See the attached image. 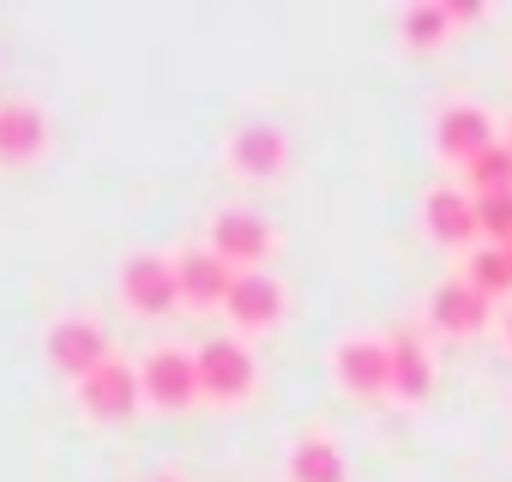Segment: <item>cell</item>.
I'll use <instances>...</instances> for the list:
<instances>
[{
  "label": "cell",
  "mask_w": 512,
  "mask_h": 482,
  "mask_svg": "<svg viewBox=\"0 0 512 482\" xmlns=\"http://www.w3.org/2000/svg\"><path fill=\"white\" fill-rule=\"evenodd\" d=\"M193 368H199V404H217V410L247 404L253 386H260V356H253V344L235 338V332L199 338L193 344Z\"/></svg>",
  "instance_id": "obj_1"
},
{
  "label": "cell",
  "mask_w": 512,
  "mask_h": 482,
  "mask_svg": "<svg viewBox=\"0 0 512 482\" xmlns=\"http://www.w3.org/2000/svg\"><path fill=\"white\" fill-rule=\"evenodd\" d=\"M205 248L229 266V272H266L278 254V223L253 205H217L205 217Z\"/></svg>",
  "instance_id": "obj_2"
},
{
  "label": "cell",
  "mask_w": 512,
  "mask_h": 482,
  "mask_svg": "<svg viewBox=\"0 0 512 482\" xmlns=\"http://www.w3.org/2000/svg\"><path fill=\"white\" fill-rule=\"evenodd\" d=\"M332 386L356 404H386L392 398V350L386 332H344L332 344Z\"/></svg>",
  "instance_id": "obj_3"
},
{
  "label": "cell",
  "mask_w": 512,
  "mask_h": 482,
  "mask_svg": "<svg viewBox=\"0 0 512 482\" xmlns=\"http://www.w3.org/2000/svg\"><path fill=\"white\" fill-rule=\"evenodd\" d=\"M223 169H229L235 181H247V187L278 181V175L290 169V133H284L278 121H266V115L235 121L229 139H223Z\"/></svg>",
  "instance_id": "obj_4"
},
{
  "label": "cell",
  "mask_w": 512,
  "mask_h": 482,
  "mask_svg": "<svg viewBox=\"0 0 512 482\" xmlns=\"http://www.w3.org/2000/svg\"><path fill=\"white\" fill-rule=\"evenodd\" d=\"M115 296H121V308H127V314H139V320H157V314L181 308L169 248H133V254L115 266Z\"/></svg>",
  "instance_id": "obj_5"
},
{
  "label": "cell",
  "mask_w": 512,
  "mask_h": 482,
  "mask_svg": "<svg viewBox=\"0 0 512 482\" xmlns=\"http://www.w3.org/2000/svg\"><path fill=\"white\" fill-rule=\"evenodd\" d=\"M284 314H290V290L278 272H235L223 296V320L235 326V338H266L284 326Z\"/></svg>",
  "instance_id": "obj_6"
},
{
  "label": "cell",
  "mask_w": 512,
  "mask_h": 482,
  "mask_svg": "<svg viewBox=\"0 0 512 482\" xmlns=\"http://www.w3.org/2000/svg\"><path fill=\"white\" fill-rule=\"evenodd\" d=\"M488 145H500V121H494V109H482L476 97H452V103H440V115H434V151H440V163L464 169V163L482 157Z\"/></svg>",
  "instance_id": "obj_7"
},
{
  "label": "cell",
  "mask_w": 512,
  "mask_h": 482,
  "mask_svg": "<svg viewBox=\"0 0 512 482\" xmlns=\"http://www.w3.org/2000/svg\"><path fill=\"white\" fill-rule=\"evenodd\" d=\"M43 350H49V362H55L67 380H85L91 368H103V362L115 356V344H109V332H103L97 314H55V320L43 326Z\"/></svg>",
  "instance_id": "obj_8"
},
{
  "label": "cell",
  "mask_w": 512,
  "mask_h": 482,
  "mask_svg": "<svg viewBox=\"0 0 512 482\" xmlns=\"http://www.w3.org/2000/svg\"><path fill=\"white\" fill-rule=\"evenodd\" d=\"M139 392L151 410H187L199 404V368L187 344H151L139 356Z\"/></svg>",
  "instance_id": "obj_9"
},
{
  "label": "cell",
  "mask_w": 512,
  "mask_h": 482,
  "mask_svg": "<svg viewBox=\"0 0 512 482\" xmlns=\"http://www.w3.org/2000/svg\"><path fill=\"white\" fill-rule=\"evenodd\" d=\"M422 235L434 241V248H446V254H470L476 241H482V229H476V199L458 187V181H434L428 193H422Z\"/></svg>",
  "instance_id": "obj_10"
},
{
  "label": "cell",
  "mask_w": 512,
  "mask_h": 482,
  "mask_svg": "<svg viewBox=\"0 0 512 482\" xmlns=\"http://www.w3.org/2000/svg\"><path fill=\"white\" fill-rule=\"evenodd\" d=\"M73 404H79L91 422H121V416H133V410L145 404V392H139V362L109 356L103 368H91L85 380H73Z\"/></svg>",
  "instance_id": "obj_11"
},
{
  "label": "cell",
  "mask_w": 512,
  "mask_h": 482,
  "mask_svg": "<svg viewBox=\"0 0 512 482\" xmlns=\"http://www.w3.org/2000/svg\"><path fill=\"white\" fill-rule=\"evenodd\" d=\"M169 260H175V290H181V308H193V314H217V308H223V296H229V284H235V272H229V266L205 248V235L175 241Z\"/></svg>",
  "instance_id": "obj_12"
},
{
  "label": "cell",
  "mask_w": 512,
  "mask_h": 482,
  "mask_svg": "<svg viewBox=\"0 0 512 482\" xmlns=\"http://www.w3.org/2000/svg\"><path fill=\"white\" fill-rule=\"evenodd\" d=\"M422 320H428V332H440V338H482L488 320H494V302H488L482 290H470V284L452 272V278H440V284L428 290Z\"/></svg>",
  "instance_id": "obj_13"
},
{
  "label": "cell",
  "mask_w": 512,
  "mask_h": 482,
  "mask_svg": "<svg viewBox=\"0 0 512 482\" xmlns=\"http://www.w3.org/2000/svg\"><path fill=\"white\" fill-rule=\"evenodd\" d=\"M386 350H392V404H422L434 392V344L416 332V326H392L386 332Z\"/></svg>",
  "instance_id": "obj_14"
},
{
  "label": "cell",
  "mask_w": 512,
  "mask_h": 482,
  "mask_svg": "<svg viewBox=\"0 0 512 482\" xmlns=\"http://www.w3.org/2000/svg\"><path fill=\"white\" fill-rule=\"evenodd\" d=\"M49 151V109L37 97H0V163H37Z\"/></svg>",
  "instance_id": "obj_15"
},
{
  "label": "cell",
  "mask_w": 512,
  "mask_h": 482,
  "mask_svg": "<svg viewBox=\"0 0 512 482\" xmlns=\"http://www.w3.org/2000/svg\"><path fill=\"white\" fill-rule=\"evenodd\" d=\"M284 482H350V464H344V446L332 428H308L290 440L284 452Z\"/></svg>",
  "instance_id": "obj_16"
},
{
  "label": "cell",
  "mask_w": 512,
  "mask_h": 482,
  "mask_svg": "<svg viewBox=\"0 0 512 482\" xmlns=\"http://www.w3.org/2000/svg\"><path fill=\"white\" fill-rule=\"evenodd\" d=\"M458 278L470 290H482L488 302H512V254L500 241H476L470 254H458Z\"/></svg>",
  "instance_id": "obj_17"
},
{
  "label": "cell",
  "mask_w": 512,
  "mask_h": 482,
  "mask_svg": "<svg viewBox=\"0 0 512 482\" xmlns=\"http://www.w3.org/2000/svg\"><path fill=\"white\" fill-rule=\"evenodd\" d=\"M398 25V37L410 43V49H422V55H434L458 25H452V13H446V0H410V7L392 19Z\"/></svg>",
  "instance_id": "obj_18"
},
{
  "label": "cell",
  "mask_w": 512,
  "mask_h": 482,
  "mask_svg": "<svg viewBox=\"0 0 512 482\" xmlns=\"http://www.w3.org/2000/svg\"><path fill=\"white\" fill-rule=\"evenodd\" d=\"M458 187H464V193H506V187H512V151H506V139L488 145L482 157H470V163L458 169Z\"/></svg>",
  "instance_id": "obj_19"
},
{
  "label": "cell",
  "mask_w": 512,
  "mask_h": 482,
  "mask_svg": "<svg viewBox=\"0 0 512 482\" xmlns=\"http://www.w3.org/2000/svg\"><path fill=\"white\" fill-rule=\"evenodd\" d=\"M476 199V229H482V241H512V187L506 193H470Z\"/></svg>",
  "instance_id": "obj_20"
},
{
  "label": "cell",
  "mask_w": 512,
  "mask_h": 482,
  "mask_svg": "<svg viewBox=\"0 0 512 482\" xmlns=\"http://www.w3.org/2000/svg\"><path fill=\"white\" fill-rule=\"evenodd\" d=\"M500 338L512 344V302H506V314H500Z\"/></svg>",
  "instance_id": "obj_21"
},
{
  "label": "cell",
  "mask_w": 512,
  "mask_h": 482,
  "mask_svg": "<svg viewBox=\"0 0 512 482\" xmlns=\"http://www.w3.org/2000/svg\"><path fill=\"white\" fill-rule=\"evenodd\" d=\"M500 139H506V151H512V115H506V127H500Z\"/></svg>",
  "instance_id": "obj_22"
},
{
  "label": "cell",
  "mask_w": 512,
  "mask_h": 482,
  "mask_svg": "<svg viewBox=\"0 0 512 482\" xmlns=\"http://www.w3.org/2000/svg\"><path fill=\"white\" fill-rule=\"evenodd\" d=\"M151 482H187V476H169V470H163V476H151Z\"/></svg>",
  "instance_id": "obj_23"
},
{
  "label": "cell",
  "mask_w": 512,
  "mask_h": 482,
  "mask_svg": "<svg viewBox=\"0 0 512 482\" xmlns=\"http://www.w3.org/2000/svg\"><path fill=\"white\" fill-rule=\"evenodd\" d=\"M506 254H512V241H506Z\"/></svg>",
  "instance_id": "obj_24"
}]
</instances>
